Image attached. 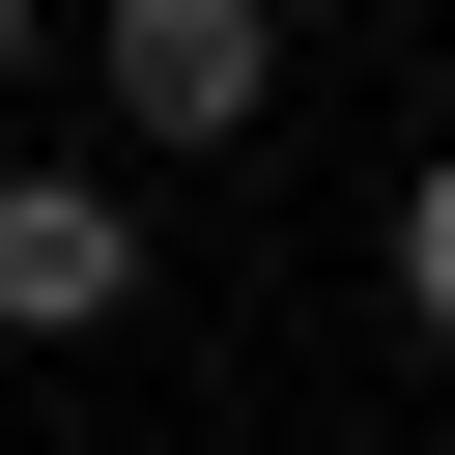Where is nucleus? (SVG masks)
Segmentation results:
<instances>
[{
    "label": "nucleus",
    "instance_id": "1",
    "mask_svg": "<svg viewBox=\"0 0 455 455\" xmlns=\"http://www.w3.org/2000/svg\"><path fill=\"white\" fill-rule=\"evenodd\" d=\"M85 57H114V142H228L256 85H284V0H85Z\"/></svg>",
    "mask_w": 455,
    "mask_h": 455
},
{
    "label": "nucleus",
    "instance_id": "2",
    "mask_svg": "<svg viewBox=\"0 0 455 455\" xmlns=\"http://www.w3.org/2000/svg\"><path fill=\"white\" fill-rule=\"evenodd\" d=\"M114 284H142V228H114L85 171H0V341H85Z\"/></svg>",
    "mask_w": 455,
    "mask_h": 455
},
{
    "label": "nucleus",
    "instance_id": "3",
    "mask_svg": "<svg viewBox=\"0 0 455 455\" xmlns=\"http://www.w3.org/2000/svg\"><path fill=\"white\" fill-rule=\"evenodd\" d=\"M398 313L455 341V171H398Z\"/></svg>",
    "mask_w": 455,
    "mask_h": 455
},
{
    "label": "nucleus",
    "instance_id": "4",
    "mask_svg": "<svg viewBox=\"0 0 455 455\" xmlns=\"http://www.w3.org/2000/svg\"><path fill=\"white\" fill-rule=\"evenodd\" d=\"M28 57H57V0H0V85H28Z\"/></svg>",
    "mask_w": 455,
    "mask_h": 455
}]
</instances>
